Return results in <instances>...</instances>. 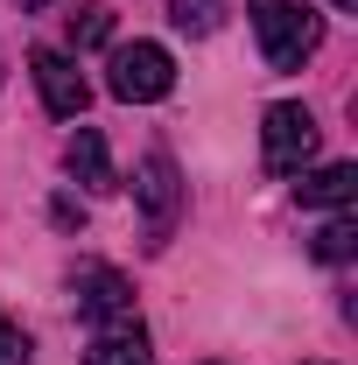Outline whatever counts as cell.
I'll return each instance as SVG.
<instances>
[{"instance_id":"3957f363","label":"cell","mask_w":358,"mask_h":365,"mask_svg":"<svg viewBox=\"0 0 358 365\" xmlns=\"http://www.w3.org/2000/svg\"><path fill=\"white\" fill-rule=\"evenodd\" d=\"M134 204H140V232H148V253H162L183 225V169L155 148V155H140L134 169Z\"/></svg>"},{"instance_id":"6da1fadb","label":"cell","mask_w":358,"mask_h":365,"mask_svg":"<svg viewBox=\"0 0 358 365\" xmlns=\"http://www.w3.org/2000/svg\"><path fill=\"white\" fill-rule=\"evenodd\" d=\"M246 21H253L267 71H302L323 49V14H310L302 0H246Z\"/></svg>"},{"instance_id":"8fae6325","label":"cell","mask_w":358,"mask_h":365,"mask_svg":"<svg viewBox=\"0 0 358 365\" xmlns=\"http://www.w3.org/2000/svg\"><path fill=\"white\" fill-rule=\"evenodd\" d=\"M352 253H358V225H352V211H337L330 225L316 232V260H323V267H344Z\"/></svg>"},{"instance_id":"9a60e30c","label":"cell","mask_w":358,"mask_h":365,"mask_svg":"<svg viewBox=\"0 0 358 365\" xmlns=\"http://www.w3.org/2000/svg\"><path fill=\"white\" fill-rule=\"evenodd\" d=\"M36 7H49V0H21V14H36Z\"/></svg>"},{"instance_id":"7c38bea8","label":"cell","mask_w":358,"mask_h":365,"mask_svg":"<svg viewBox=\"0 0 358 365\" xmlns=\"http://www.w3.org/2000/svg\"><path fill=\"white\" fill-rule=\"evenodd\" d=\"M106 43H113V7L85 0V7L71 14V49H106Z\"/></svg>"},{"instance_id":"30bf717a","label":"cell","mask_w":358,"mask_h":365,"mask_svg":"<svg viewBox=\"0 0 358 365\" xmlns=\"http://www.w3.org/2000/svg\"><path fill=\"white\" fill-rule=\"evenodd\" d=\"M225 14H232V0H169V21L183 36H211Z\"/></svg>"},{"instance_id":"5bb4252c","label":"cell","mask_w":358,"mask_h":365,"mask_svg":"<svg viewBox=\"0 0 358 365\" xmlns=\"http://www.w3.org/2000/svg\"><path fill=\"white\" fill-rule=\"evenodd\" d=\"M330 7H337V14H358V0H330Z\"/></svg>"},{"instance_id":"5b68a950","label":"cell","mask_w":358,"mask_h":365,"mask_svg":"<svg viewBox=\"0 0 358 365\" xmlns=\"http://www.w3.org/2000/svg\"><path fill=\"white\" fill-rule=\"evenodd\" d=\"M71 288H78V317H85V330L134 323V288H127V274H120V267H106V260H85V267L71 274Z\"/></svg>"},{"instance_id":"277c9868","label":"cell","mask_w":358,"mask_h":365,"mask_svg":"<svg viewBox=\"0 0 358 365\" xmlns=\"http://www.w3.org/2000/svg\"><path fill=\"white\" fill-rule=\"evenodd\" d=\"M316 155V113L302 98H281L260 113V162H267V176H302Z\"/></svg>"},{"instance_id":"9c48e42d","label":"cell","mask_w":358,"mask_h":365,"mask_svg":"<svg viewBox=\"0 0 358 365\" xmlns=\"http://www.w3.org/2000/svg\"><path fill=\"white\" fill-rule=\"evenodd\" d=\"M295 197H302L310 211H352V197H358V169H352V162H330V169H302Z\"/></svg>"},{"instance_id":"52a82bcc","label":"cell","mask_w":358,"mask_h":365,"mask_svg":"<svg viewBox=\"0 0 358 365\" xmlns=\"http://www.w3.org/2000/svg\"><path fill=\"white\" fill-rule=\"evenodd\" d=\"M63 169L85 182V190H98V197H106V190H120L113 155H106V134H98V127H78V134L63 140Z\"/></svg>"},{"instance_id":"ba28073f","label":"cell","mask_w":358,"mask_h":365,"mask_svg":"<svg viewBox=\"0 0 358 365\" xmlns=\"http://www.w3.org/2000/svg\"><path fill=\"white\" fill-rule=\"evenodd\" d=\"M85 365H155V344H148L140 317L134 323H113V330H91Z\"/></svg>"},{"instance_id":"8992f818","label":"cell","mask_w":358,"mask_h":365,"mask_svg":"<svg viewBox=\"0 0 358 365\" xmlns=\"http://www.w3.org/2000/svg\"><path fill=\"white\" fill-rule=\"evenodd\" d=\"M29 78H36V91H43V106L56 113V120H78L85 113V71H78V56L71 49H29Z\"/></svg>"},{"instance_id":"7a4b0ae2","label":"cell","mask_w":358,"mask_h":365,"mask_svg":"<svg viewBox=\"0 0 358 365\" xmlns=\"http://www.w3.org/2000/svg\"><path fill=\"white\" fill-rule=\"evenodd\" d=\"M106 91L127 98V106H155V98L176 91V56L162 43H148V36L113 43V56H106Z\"/></svg>"},{"instance_id":"4fadbf2b","label":"cell","mask_w":358,"mask_h":365,"mask_svg":"<svg viewBox=\"0 0 358 365\" xmlns=\"http://www.w3.org/2000/svg\"><path fill=\"white\" fill-rule=\"evenodd\" d=\"M0 365H29V330L14 317H0Z\"/></svg>"}]
</instances>
